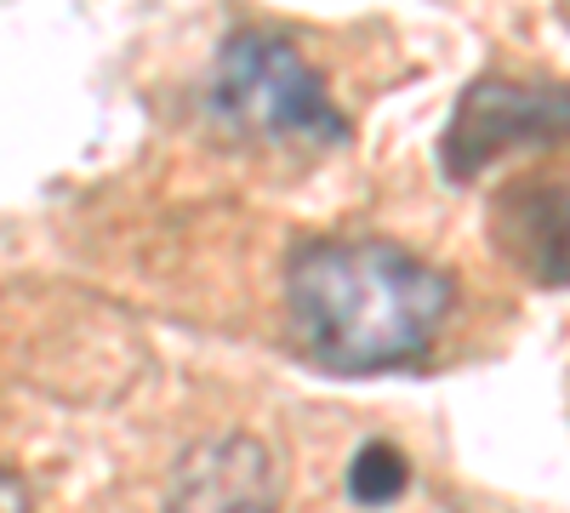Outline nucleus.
<instances>
[{"instance_id":"obj_1","label":"nucleus","mask_w":570,"mask_h":513,"mask_svg":"<svg viewBox=\"0 0 570 513\" xmlns=\"http://www.w3.org/2000/svg\"><path fill=\"white\" fill-rule=\"evenodd\" d=\"M456 286L394 240H303L285 257V319L297 348L337 377L416 365Z\"/></svg>"},{"instance_id":"obj_4","label":"nucleus","mask_w":570,"mask_h":513,"mask_svg":"<svg viewBox=\"0 0 570 513\" xmlns=\"http://www.w3.org/2000/svg\"><path fill=\"white\" fill-rule=\"evenodd\" d=\"M166 513H279V456L240 428L206 434L177 456Z\"/></svg>"},{"instance_id":"obj_5","label":"nucleus","mask_w":570,"mask_h":513,"mask_svg":"<svg viewBox=\"0 0 570 513\" xmlns=\"http://www.w3.org/2000/svg\"><path fill=\"white\" fill-rule=\"evenodd\" d=\"M491 246L542 292L570 286V177H519L485 211Z\"/></svg>"},{"instance_id":"obj_7","label":"nucleus","mask_w":570,"mask_h":513,"mask_svg":"<svg viewBox=\"0 0 570 513\" xmlns=\"http://www.w3.org/2000/svg\"><path fill=\"white\" fill-rule=\"evenodd\" d=\"M0 513H29V491L0 468Z\"/></svg>"},{"instance_id":"obj_2","label":"nucleus","mask_w":570,"mask_h":513,"mask_svg":"<svg viewBox=\"0 0 570 513\" xmlns=\"http://www.w3.org/2000/svg\"><path fill=\"white\" fill-rule=\"evenodd\" d=\"M206 109L234 137L257 144H343L348 120L331 103L314 63L274 29H234L217 52Z\"/></svg>"},{"instance_id":"obj_3","label":"nucleus","mask_w":570,"mask_h":513,"mask_svg":"<svg viewBox=\"0 0 570 513\" xmlns=\"http://www.w3.org/2000/svg\"><path fill=\"white\" fill-rule=\"evenodd\" d=\"M553 144H570V86L485 75L456 98L440 131V171L451 182H473L502 155Z\"/></svg>"},{"instance_id":"obj_6","label":"nucleus","mask_w":570,"mask_h":513,"mask_svg":"<svg viewBox=\"0 0 570 513\" xmlns=\"http://www.w3.org/2000/svg\"><path fill=\"white\" fill-rule=\"evenodd\" d=\"M405 485H411V462L389 440H371V445L354 451V462H348V496L360 507H389V502L405 496Z\"/></svg>"}]
</instances>
